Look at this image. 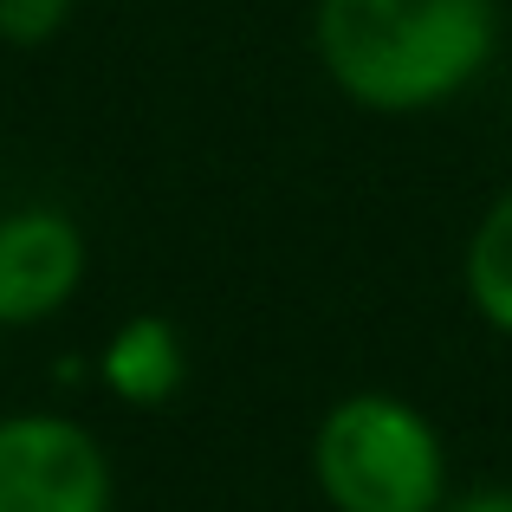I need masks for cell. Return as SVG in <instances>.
<instances>
[{"instance_id": "obj_1", "label": "cell", "mask_w": 512, "mask_h": 512, "mask_svg": "<svg viewBox=\"0 0 512 512\" xmlns=\"http://www.w3.org/2000/svg\"><path fill=\"white\" fill-rule=\"evenodd\" d=\"M312 59L370 117L448 111L500 59V0H312Z\"/></svg>"}, {"instance_id": "obj_2", "label": "cell", "mask_w": 512, "mask_h": 512, "mask_svg": "<svg viewBox=\"0 0 512 512\" xmlns=\"http://www.w3.org/2000/svg\"><path fill=\"white\" fill-rule=\"evenodd\" d=\"M305 474L331 512H441L454 500L435 415L396 389H344L338 402H325Z\"/></svg>"}, {"instance_id": "obj_3", "label": "cell", "mask_w": 512, "mask_h": 512, "mask_svg": "<svg viewBox=\"0 0 512 512\" xmlns=\"http://www.w3.org/2000/svg\"><path fill=\"white\" fill-rule=\"evenodd\" d=\"M0 512H117V467L104 435L72 409H7Z\"/></svg>"}, {"instance_id": "obj_4", "label": "cell", "mask_w": 512, "mask_h": 512, "mask_svg": "<svg viewBox=\"0 0 512 512\" xmlns=\"http://www.w3.org/2000/svg\"><path fill=\"white\" fill-rule=\"evenodd\" d=\"M91 279V240L52 201L0 208V331H39L72 312Z\"/></svg>"}, {"instance_id": "obj_5", "label": "cell", "mask_w": 512, "mask_h": 512, "mask_svg": "<svg viewBox=\"0 0 512 512\" xmlns=\"http://www.w3.org/2000/svg\"><path fill=\"white\" fill-rule=\"evenodd\" d=\"M91 383L117 409L156 415L188 389V338L163 312H130L111 325V338L91 350Z\"/></svg>"}, {"instance_id": "obj_6", "label": "cell", "mask_w": 512, "mask_h": 512, "mask_svg": "<svg viewBox=\"0 0 512 512\" xmlns=\"http://www.w3.org/2000/svg\"><path fill=\"white\" fill-rule=\"evenodd\" d=\"M461 292H467V312H474L493 338L512 344V182L480 208V221L467 227Z\"/></svg>"}, {"instance_id": "obj_7", "label": "cell", "mask_w": 512, "mask_h": 512, "mask_svg": "<svg viewBox=\"0 0 512 512\" xmlns=\"http://www.w3.org/2000/svg\"><path fill=\"white\" fill-rule=\"evenodd\" d=\"M78 0H0V46L7 52H46L72 26Z\"/></svg>"}, {"instance_id": "obj_8", "label": "cell", "mask_w": 512, "mask_h": 512, "mask_svg": "<svg viewBox=\"0 0 512 512\" xmlns=\"http://www.w3.org/2000/svg\"><path fill=\"white\" fill-rule=\"evenodd\" d=\"M441 512H512V480H493V487H467L454 493Z\"/></svg>"}]
</instances>
